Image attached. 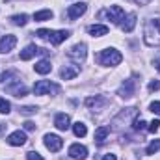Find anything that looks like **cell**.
Instances as JSON below:
<instances>
[{
	"label": "cell",
	"instance_id": "obj_1",
	"mask_svg": "<svg viewBox=\"0 0 160 160\" xmlns=\"http://www.w3.org/2000/svg\"><path fill=\"white\" fill-rule=\"evenodd\" d=\"M143 41L149 47H160V19H149L145 22Z\"/></svg>",
	"mask_w": 160,
	"mask_h": 160
},
{
	"label": "cell",
	"instance_id": "obj_2",
	"mask_svg": "<svg viewBox=\"0 0 160 160\" xmlns=\"http://www.w3.org/2000/svg\"><path fill=\"white\" fill-rule=\"evenodd\" d=\"M121 60H123V56H121L119 50H116V48H104V50H101V52L97 54L99 65H106V67H110V65H119Z\"/></svg>",
	"mask_w": 160,
	"mask_h": 160
},
{
	"label": "cell",
	"instance_id": "obj_3",
	"mask_svg": "<svg viewBox=\"0 0 160 160\" xmlns=\"http://www.w3.org/2000/svg\"><path fill=\"white\" fill-rule=\"evenodd\" d=\"M36 36L41 38V39H50L52 45H60L71 36V32L69 30H43L41 28V30L36 32Z\"/></svg>",
	"mask_w": 160,
	"mask_h": 160
},
{
	"label": "cell",
	"instance_id": "obj_4",
	"mask_svg": "<svg viewBox=\"0 0 160 160\" xmlns=\"http://www.w3.org/2000/svg\"><path fill=\"white\" fill-rule=\"evenodd\" d=\"M67 56H69L75 63H84V62H86V56H88V47H86V43H77V45H73V47L67 50Z\"/></svg>",
	"mask_w": 160,
	"mask_h": 160
},
{
	"label": "cell",
	"instance_id": "obj_5",
	"mask_svg": "<svg viewBox=\"0 0 160 160\" xmlns=\"http://www.w3.org/2000/svg\"><path fill=\"white\" fill-rule=\"evenodd\" d=\"M43 142H45V147L48 151H52V153H58L63 147V140L60 136H56V134H45Z\"/></svg>",
	"mask_w": 160,
	"mask_h": 160
},
{
	"label": "cell",
	"instance_id": "obj_6",
	"mask_svg": "<svg viewBox=\"0 0 160 160\" xmlns=\"http://www.w3.org/2000/svg\"><path fill=\"white\" fill-rule=\"evenodd\" d=\"M50 91H58V86L52 84V82H48V80H38L34 84V93L36 95H47Z\"/></svg>",
	"mask_w": 160,
	"mask_h": 160
},
{
	"label": "cell",
	"instance_id": "obj_7",
	"mask_svg": "<svg viewBox=\"0 0 160 160\" xmlns=\"http://www.w3.org/2000/svg\"><path fill=\"white\" fill-rule=\"evenodd\" d=\"M134 91H136V80L128 78L121 84V88L118 89V95L123 97V99H130V97L134 95Z\"/></svg>",
	"mask_w": 160,
	"mask_h": 160
},
{
	"label": "cell",
	"instance_id": "obj_8",
	"mask_svg": "<svg viewBox=\"0 0 160 160\" xmlns=\"http://www.w3.org/2000/svg\"><path fill=\"white\" fill-rule=\"evenodd\" d=\"M106 17H108L112 22L121 24V21L125 19V11H123V8H121V6H110V8H108V11H106Z\"/></svg>",
	"mask_w": 160,
	"mask_h": 160
},
{
	"label": "cell",
	"instance_id": "obj_9",
	"mask_svg": "<svg viewBox=\"0 0 160 160\" xmlns=\"http://www.w3.org/2000/svg\"><path fill=\"white\" fill-rule=\"evenodd\" d=\"M86 9H88V4H86V2H77V4L69 6V9H67V17L75 21V19H78L80 15L86 13Z\"/></svg>",
	"mask_w": 160,
	"mask_h": 160
},
{
	"label": "cell",
	"instance_id": "obj_10",
	"mask_svg": "<svg viewBox=\"0 0 160 160\" xmlns=\"http://www.w3.org/2000/svg\"><path fill=\"white\" fill-rule=\"evenodd\" d=\"M15 45H17V38H15V36H11V34L4 36V38L0 39V54H8L9 50L15 48Z\"/></svg>",
	"mask_w": 160,
	"mask_h": 160
},
{
	"label": "cell",
	"instance_id": "obj_11",
	"mask_svg": "<svg viewBox=\"0 0 160 160\" xmlns=\"http://www.w3.org/2000/svg\"><path fill=\"white\" fill-rule=\"evenodd\" d=\"M26 134L22 132V130H15V132H11L9 136H8V143L9 145H13V147H21V145H24L26 143Z\"/></svg>",
	"mask_w": 160,
	"mask_h": 160
},
{
	"label": "cell",
	"instance_id": "obj_12",
	"mask_svg": "<svg viewBox=\"0 0 160 160\" xmlns=\"http://www.w3.org/2000/svg\"><path fill=\"white\" fill-rule=\"evenodd\" d=\"M48 50H45V48H38L36 45H28L24 50H21V60H24V62H28V60H32L36 54H47Z\"/></svg>",
	"mask_w": 160,
	"mask_h": 160
},
{
	"label": "cell",
	"instance_id": "obj_13",
	"mask_svg": "<svg viewBox=\"0 0 160 160\" xmlns=\"http://www.w3.org/2000/svg\"><path fill=\"white\" fill-rule=\"evenodd\" d=\"M11 95H15V97H24L26 95V86L21 82V80H13L11 84H8V88H6Z\"/></svg>",
	"mask_w": 160,
	"mask_h": 160
},
{
	"label": "cell",
	"instance_id": "obj_14",
	"mask_svg": "<svg viewBox=\"0 0 160 160\" xmlns=\"http://www.w3.org/2000/svg\"><path fill=\"white\" fill-rule=\"evenodd\" d=\"M134 118H138V108H125L123 112H119V116H116L114 127H118L121 121H128V119H134Z\"/></svg>",
	"mask_w": 160,
	"mask_h": 160
},
{
	"label": "cell",
	"instance_id": "obj_15",
	"mask_svg": "<svg viewBox=\"0 0 160 160\" xmlns=\"http://www.w3.org/2000/svg\"><path fill=\"white\" fill-rule=\"evenodd\" d=\"M69 155H71V158H75V160H84V158H88V149L84 145H80V143H73L69 147Z\"/></svg>",
	"mask_w": 160,
	"mask_h": 160
},
{
	"label": "cell",
	"instance_id": "obj_16",
	"mask_svg": "<svg viewBox=\"0 0 160 160\" xmlns=\"http://www.w3.org/2000/svg\"><path fill=\"white\" fill-rule=\"evenodd\" d=\"M106 102H108V99H106L104 95H95V97H88V99H86V106H88V108H95V110L102 108Z\"/></svg>",
	"mask_w": 160,
	"mask_h": 160
},
{
	"label": "cell",
	"instance_id": "obj_17",
	"mask_svg": "<svg viewBox=\"0 0 160 160\" xmlns=\"http://www.w3.org/2000/svg\"><path fill=\"white\" fill-rule=\"evenodd\" d=\"M54 125H56L58 130H67V128L71 127V119H69L67 114H58V116L54 118Z\"/></svg>",
	"mask_w": 160,
	"mask_h": 160
},
{
	"label": "cell",
	"instance_id": "obj_18",
	"mask_svg": "<svg viewBox=\"0 0 160 160\" xmlns=\"http://www.w3.org/2000/svg\"><path fill=\"white\" fill-rule=\"evenodd\" d=\"M134 26H136V13H128L127 19H123V22H121V30L130 34L134 30Z\"/></svg>",
	"mask_w": 160,
	"mask_h": 160
},
{
	"label": "cell",
	"instance_id": "obj_19",
	"mask_svg": "<svg viewBox=\"0 0 160 160\" xmlns=\"http://www.w3.org/2000/svg\"><path fill=\"white\" fill-rule=\"evenodd\" d=\"M88 32L93 38H102V36L108 34V26H104V24H91V26H88Z\"/></svg>",
	"mask_w": 160,
	"mask_h": 160
},
{
	"label": "cell",
	"instance_id": "obj_20",
	"mask_svg": "<svg viewBox=\"0 0 160 160\" xmlns=\"http://www.w3.org/2000/svg\"><path fill=\"white\" fill-rule=\"evenodd\" d=\"M78 75V67L77 65H65V67H62V71H60V77L63 80H71L75 78Z\"/></svg>",
	"mask_w": 160,
	"mask_h": 160
},
{
	"label": "cell",
	"instance_id": "obj_21",
	"mask_svg": "<svg viewBox=\"0 0 160 160\" xmlns=\"http://www.w3.org/2000/svg\"><path fill=\"white\" fill-rule=\"evenodd\" d=\"M34 69H36V73H39V75H47V73L52 71V65H50L48 60H39V62L34 65Z\"/></svg>",
	"mask_w": 160,
	"mask_h": 160
},
{
	"label": "cell",
	"instance_id": "obj_22",
	"mask_svg": "<svg viewBox=\"0 0 160 160\" xmlns=\"http://www.w3.org/2000/svg\"><path fill=\"white\" fill-rule=\"evenodd\" d=\"M108 134H110V128H108V127H99V128L95 130V142H97L99 145H102Z\"/></svg>",
	"mask_w": 160,
	"mask_h": 160
},
{
	"label": "cell",
	"instance_id": "obj_23",
	"mask_svg": "<svg viewBox=\"0 0 160 160\" xmlns=\"http://www.w3.org/2000/svg\"><path fill=\"white\" fill-rule=\"evenodd\" d=\"M52 11L50 9H41V11H36L34 13V21H39V22H43V21H50L52 19Z\"/></svg>",
	"mask_w": 160,
	"mask_h": 160
},
{
	"label": "cell",
	"instance_id": "obj_24",
	"mask_svg": "<svg viewBox=\"0 0 160 160\" xmlns=\"http://www.w3.org/2000/svg\"><path fill=\"white\" fill-rule=\"evenodd\" d=\"M73 132H75V136H78V138H84L86 134H88V128H86V125L84 123H75L73 125Z\"/></svg>",
	"mask_w": 160,
	"mask_h": 160
},
{
	"label": "cell",
	"instance_id": "obj_25",
	"mask_svg": "<svg viewBox=\"0 0 160 160\" xmlns=\"http://www.w3.org/2000/svg\"><path fill=\"white\" fill-rule=\"evenodd\" d=\"M9 21H11L13 24H17V26H24V24L28 22V15H26V13H21V15H13Z\"/></svg>",
	"mask_w": 160,
	"mask_h": 160
},
{
	"label": "cell",
	"instance_id": "obj_26",
	"mask_svg": "<svg viewBox=\"0 0 160 160\" xmlns=\"http://www.w3.org/2000/svg\"><path fill=\"white\" fill-rule=\"evenodd\" d=\"M157 151H160V140H153V142L147 145L145 153H147V155H155Z\"/></svg>",
	"mask_w": 160,
	"mask_h": 160
},
{
	"label": "cell",
	"instance_id": "obj_27",
	"mask_svg": "<svg viewBox=\"0 0 160 160\" xmlns=\"http://www.w3.org/2000/svg\"><path fill=\"white\" fill-rule=\"evenodd\" d=\"M9 110H11V104L0 97V114H9Z\"/></svg>",
	"mask_w": 160,
	"mask_h": 160
},
{
	"label": "cell",
	"instance_id": "obj_28",
	"mask_svg": "<svg viewBox=\"0 0 160 160\" xmlns=\"http://www.w3.org/2000/svg\"><path fill=\"white\" fill-rule=\"evenodd\" d=\"M132 127H134V130H143L145 128V121L142 119H138V118H134V121H132Z\"/></svg>",
	"mask_w": 160,
	"mask_h": 160
},
{
	"label": "cell",
	"instance_id": "obj_29",
	"mask_svg": "<svg viewBox=\"0 0 160 160\" xmlns=\"http://www.w3.org/2000/svg\"><path fill=\"white\" fill-rule=\"evenodd\" d=\"M36 106H22L21 108V114H24V116H30V114H36Z\"/></svg>",
	"mask_w": 160,
	"mask_h": 160
},
{
	"label": "cell",
	"instance_id": "obj_30",
	"mask_svg": "<svg viewBox=\"0 0 160 160\" xmlns=\"http://www.w3.org/2000/svg\"><path fill=\"white\" fill-rule=\"evenodd\" d=\"M26 160H45L41 157L39 153H36V151H30V153H26Z\"/></svg>",
	"mask_w": 160,
	"mask_h": 160
},
{
	"label": "cell",
	"instance_id": "obj_31",
	"mask_svg": "<svg viewBox=\"0 0 160 160\" xmlns=\"http://www.w3.org/2000/svg\"><path fill=\"white\" fill-rule=\"evenodd\" d=\"M149 110H151L153 114H157V116H160V101H155V102H151Z\"/></svg>",
	"mask_w": 160,
	"mask_h": 160
},
{
	"label": "cell",
	"instance_id": "obj_32",
	"mask_svg": "<svg viewBox=\"0 0 160 160\" xmlns=\"http://www.w3.org/2000/svg\"><path fill=\"white\" fill-rule=\"evenodd\" d=\"M147 88H149V91H158L160 89V80H151Z\"/></svg>",
	"mask_w": 160,
	"mask_h": 160
},
{
	"label": "cell",
	"instance_id": "obj_33",
	"mask_svg": "<svg viewBox=\"0 0 160 160\" xmlns=\"http://www.w3.org/2000/svg\"><path fill=\"white\" fill-rule=\"evenodd\" d=\"M15 75H17L15 71H8V73H2V75H0V82H4V80H8L9 77H15Z\"/></svg>",
	"mask_w": 160,
	"mask_h": 160
},
{
	"label": "cell",
	"instance_id": "obj_34",
	"mask_svg": "<svg viewBox=\"0 0 160 160\" xmlns=\"http://www.w3.org/2000/svg\"><path fill=\"white\" fill-rule=\"evenodd\" d=\"M158 128H160V121L158 119H155L151 125H149V130H151V132H157Z\"/></svg>",
	"mask_w": 160,
	"mask_h": 160
},
{
	"label": "cell",
	"instance_id": "obj_35",
	"mask_svg": "<svg viewBox=\"0 0 160 160\" xmlns=\"http://www.w3.org/2000/svg\"><path fill=\"white\" fill-rule=\"evenodd\" d=\"M24 128H26V130H34V128H36V123H32V121H26V123H24Z\"/></svg>",
	"mask_w": 160,
	"mask_h": 160
},
{
	"label": "cell",
	"instance_id": "obj_36",
	"mask_svg": "<svg viewBox=\"0 0 160 160\" xmlns=\"http://www.w3.org/2000/svg\"><path fill=\"white\" fill-rule=\"evenodd\" d=\"M102 160H118V157H116L114 153H108V155H104V157H102Z\"/></svg>",
	"mask_w": 160,
	"mask_h": 160
},
{
	"label": "cell",
	"instance_id": "obj_37",
	"mask_svg": "<svg viewBox=\"0 0 160 160\" xmlns=\"http://www.w3.org/2000/svg\"><path fill=\"white\" fill-rule=\"evenodd\" d=\"M6 128H8V125L0 123V136H4V134H6Z\"/></svg>",
	"mask_w": 160,
	"mask_h": 160
},
{
	"label": "cell",
	"instance_id": "obj_38",
	"mask_svg": "<svg viewBox=\"0 0 160 160\" xmlns=\"http://www.w3.org/2000/svg\"><path fill=\"white\" fill-rule=\"evenodd\" d=\"M153 65H155V69H157V71L160 73V58H157V60L153 62Z\"/></svg>",
	"mask_w": 160,
	"mask_h": 160
},
{
	"label": "cell",
	"instance_id": "obj_39",
	"mask_svg": "<svg viewBox=\"0 0 160 160\" xmlns=\"http://www.w3.org/2000/svg\"><path fill=\"white\" fill-rule=\"evenodd\" d=\"M136 2H138V4H142V6H143V4H149V2H151V0H136Z\"/></svg>",
	"mask_w": 160,
	"mask_h": 160
}]
</instances>
